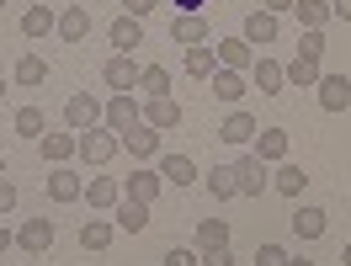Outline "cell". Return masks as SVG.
I'll return each mask as SVG.
<instances>
[{"label": "cell", "mask_w": 351, "mask_h": 266, "mask_svg": "<svg viewBox=\"0 0 351 266\" xmlns=\"http://www.w3.org/2000/svg\"><path fill=\"white\" fill-rule=\"evenodd\" d=\"M75 138H80V144H75V155L86 160V165H107V160L123 149V138H117L112 128H101V123H96V128H86V133H75Z\"/></svg>", "instance_id": "obj_1"}, {"label": "cell", "mask_w": 351, "mask_h": 266, "mask_svg": "<svg viewBox=\"0 0 351 266\" xmlns=\"http://www.w3.org/2000/svg\"><path fill=\"white\" fill-rule=\"evenodd\" d=\"M101 117H107V107H101V101H96L90 90H75V96H69V101H64V123H69V128H75V133L96 128Z\"/></svg>", "instance_id": "obj_2"}, {"label": "cell", "mask_w": 351, "mask_h": 266, "mask_svg": "<svg viewBox=\"0 0 351 266\" xmlns=\"http://www.w3.org/2000/svg\"><path fill=\"white\" fill-rule=\"evenodd\" d=\"M101 123H107L112 133H128L133 123H144V107L133 101V90H117V96L107 101V117H101Z\"/></svg>", "instance_id": "obj_3"}, {"label": "cell", "mask_w": 351, "mask_h": 266, "mask_svg": "<svg viewBox=\"0 0 351 266\" xmlns=\"http://www.w3.org/2000/svg\"><path fill=\"white\" fill-rule=\"evenodd\" d=\"M234 176H240V197H261L266 186H271L266 160H256V155H240V160H234Z\"/></svg>", "instance_id": "obj_4"}, {"label": "cell", "mask_w": 351, "mask_h": 266, "mask_svg": "<svg viewBox=\"0 0 351 266\" xmlns=\"http://www.w3.org/2000/svg\"><path fill=\"white\" fill-rule=\"evenodd\" d=\"M117 138H123V155H133V160L160 155V128H149V123H133V128L117 133Z\"/></svg>", "instance_id": "obj_5"}, {"label": "cell", "mask_w": 351, "mask_h": 266, "mask_svg": "<svg viewBox=\"0 0 351 266\" xmlns=\"http://www.w3.org/2000/svg\"><path fill=\"white\" fill-rule=\"evenodd\" d=\"M171 43H181V48H202V43H208V16H202V11L176 16V22H171Z\"/></svg>", "instance_id": "obj_6"}, {"label": "cell", "mask_w": 351, "mask_h": 266, "mask_svg": "<svg viewBox=\"0 0 351 266\" xmlns=\"http://www.w3.org/2000/svg\"><path fill=\"white\" fill-rule=\"evenodd\" d=\"M48 197L53 202H80L86 197V181L75 176L69 165H53V171H48Z\"/></svg>", "instance_id": "obj_7"}, {"label": "cell", "mask_w": 351, "mask_h": 266, "mask_svg": "<svg viewBox=\"0 0 351 266\" xmlns=\"http://www.w3.org/2000/svg\"><path fill=\"white\" fill-rule=\"evenodd\" d=\"M144 123H149V128H181V101H176V96H149V101H144Z\"/></svg>", "instance_id": "obj_8"}, {"label": "cell", "mask_w": 351, "mask_h": 266, "mask_svg": "<svg viewBox=\"0 0 351 266\" xmlns=\"http://www.w3.org/2000/svg\"><path fill=\"white\" fill-rule=\"evenodd\" d=\"M16 245H22L27 256H43L48 245H53V219H27L16 229Z\"/></svg>", "instance_id": "obj_9"}, {"label": "cell", "mask_w": 351, "mask_h": 266, "mask_svg": "<svg viewBox=\"0 0 351 266\" xmlns=\"http://www.w3.org/2000/svg\"><path fill=\"white\" fill-rule=\"evenodd\" d=\"M314 90H319V107H325V112H346L351 107V80H346V75H319V86H314Z\"/></svg>", "instance_id": "obj_10"}, {"label": "cell", "mask_w": 351, "mask_h": 266, "mask_svg": "<svg viewBox=\"0 0 351 266\" xmlns=\"http://www.w3.org/2000/svg\"><path fill=\"white\" fill-rule=\"evenodd\" d=\"M240 38H245L250 48H271V43H277V16H271V11H250Z\"/></svg>", "instance_id": "obj_11"}, {"label": "cell", "mask_w": 351, "mask_h": 266, "mask_svg": "<svg viewBox=\"0 0 351 266\" xmlns=\"http://www.w3.org/2000/svg\"><path fill=\"white\" fill-rule=\"evenodd\" d=\"M287 144H293V138H287L282 128H261V133H256V149H250V155L266 160V165H282V160H287Z\"/></svg>", "instance_id": "obj_12"}, {"label": "cell", "mask_w": 351, "mask_h": 266, "mask_svg": "<svg viewBox=\"0 0 351 266\" xmlns=\"http://www.w3.org/2000/svg\"><path fill=\"white\" fill-rule=\"evenodd\" d=\"M101 75H107L112 90H138V64H133V53H112Z\"/></svg>", "instance_id": "obj_13"}, {"label": "cell", "mask_w": 351, "mask_h": 266, "mask_svg": "<svg viewBox=\"0 0 351 266\" xmlns=\"http://www.w3.org/2000/svg\"><path fill=\"white\" fill-rule=\"evenodd\" d=\"M213 53H219V69H240V75H245V69L256 64V48L245 43V38H223Z\"/></svg>", "instance_id": "obj_14"}, {"label": "cell", "mask_w": 351, "mask_h": 266, "mask_svg": "<svg viewBox=\"0 0 351 266\" xmlns=\"http://www.w3.org/2000/svg\"><path fill=\"white\" fill-rule=\"evenodd\" d=\"M250 80H256L261 96H282V86H287V75H282L277 59H256V64H250Z\"/></svg>", "instance_id": "obj_15"}, {"label": "cell", "mask_w": 351, "mask_h": 266, "mask_svg": "<svg viewBox=\"0 0 351 266\" xmlns=\"http://www.w3.org/2000/svg\"><path fill=\"white\" fill-rule=\"evenodd\" d=\"M160 186H165V176H160V171H133V176L123 181V197H133V202H154V197H160Z\"/></svg>", "instance_id": "obj_16"}, {"label": "cell", "mask_w": 351, "mask_h": 266, "mask_svg": "<svg viewBox=\"0 0 351 266\" xmlns=\"http://www.w3.org/2000/svg\"><path fill=\"white\" fill-rule=\"evenodd\" d=\"M75 144H80L75 133H43V138H38V155H43L48 165H69V155H75Z\"/></svg>", "instance_id": "obj_17"}, {"label": "cell", "mask_w": 351, "mask_h": 266, "mask_svg": "<svg viewBox=\"0 0 351 266\" xmlns=\"http://www.w3.org/2000/svg\"><path fill=\"white\" fill-rule=\"evenodd\" d=\"M256 117H250V112H229V117H223L219 123V138L223 144H250V138H256Z\"/></svg>", "instance_id": "obj_18"}, {"label": "cell", "mask_w": 351, "mask_h": 266, "mask_svg": "<svg viewBox=\"0 0 351 266\" xmlns=\"http://www.w3.org/2000/svg\"><path fill=\"white\" fill-rule=\"evenodd\" d=\"M245 75L240 69H213V96H219V101H229V107H240L245 101Z\"/></svg>", "instance_id": "obj_19"}, {"label": "cell", "mask_w": 351, "mask_h": 266, "mask_svg": "<svg viewBox=\"0 0 351 266\" xmlns=\"http://www.w3.org/2000/svg\"><path fill=\"white\" fill-rule=\"evenodd\" d=\"M53 32H59L64 43H80V38L90 32V11H86V5H69V11H59V27H53Z\"/></svg>", "instance_id": "obj_20"}, {"label": "cell", "mask_w": 351, "mask_h": 266, "mask_svg": "<svg viewBox=\"0 0 351 266\" xmlns=\"http://www.w3.org/2000/svg\"><path fill=\"white\" fill-rule=\"evenodd\" d=\"M154 171H160L165 181H176V186H192V181H197V160L192 155H165Z\"/></svg>", "instance_id": "obj_21"}, {"label": "cell", "mask_w": 351, "mask_h": 266, "mask_svg": "<svg viewBox=\"0 0 351 266\" xmlns=\"http://www.w3.org/2000/svg\"><path fill=\"white\" fill-rule=\"evenodd\" d=\"M208 192H213V202H229V197H240V176H234V165H213L208 171Z\"/></svg>", "instance_id": "obj_22"}, {"label": "cell", "mask_w": 351, "mask_h": 266, "mask_svg": "<svg viewBox=\"0 0 351 266\" xmlns=\"http://www.w3.org/2000/svg\"><path fill=\"white\" fill-rule=\"evenodd\" d=\"M112 48H117V53H133V48H144V22H133V16H117V22H112Z\"/></svg>", "instance_id": "obj_23"}, {"label": "cell", "mask_w": 351, "mask_h": 266, "mask_svg": "<svg viewBox=\"0 0 351 266\" xmlns=\"http://www.w3.org/2000/svg\"><path fill=\"white\" fill-rule=\"evenodd\" d=\"M117 229H128V234H138V229H149V202H133V197H123L117 208Z\"/></svg>", "instance_id": "obj_24"}, {"label": "cell", "mask_w": 351, "mask_h": 266, "mask_svg": "<svg viewBox=\"0 0 351 266\" xmlns=\"http://www.w3.org/2000/svg\"><path fill=\"white\" fill-rule=\"evenodd\" d=\"M325 229H330L325 208H298V213H293V234H298V240H319Z\"/></svg>", "instance_id": "obj_25"}, {"label": "cell", "mask_w": 351, "mask_h": 266, "mask_svg": "<svg viewBox=\"0 0 351 266\" xmlns=\"http://www.w3.org/2000/svg\"><path fill=\"white\" fill-rule=\"evenodd\" d=\"M282 75H287V86H298V90H314L325 69H319V59H304V53H298V59H293V64H287Z\"/></svg>", "instance_id": "obj_26"}, {"label": "cell", "mask_w": 351, "mask_h": 266, "mask_svg": "<svg viewBox=\"0 0 351 266\" xmlns=\"http://www.w3.org/2000/svg\"><path fill=\"white\" fill-rule=\"evenodd\" d=\"M181 69H186L192 80H213V69H219V53H213V48H186Z\"/></svg>", "instance_id": "obj_27"}, {"label": "cell", "mask_w": 351, "mask_h": 266, "mask_svg": "<svg viewBox=\"0 0 351 266\" xmlns=\"http://www.w3.org/2000/svg\"><path fill=\"white\" fill-rule=\"evenodd\" d=\"M53 27H59V16H53L48 5H27V11H22V32H27V38H48Z\"/></svg>", "instance_id": "obj_28"}, {"label": "cell", "mask_w": 351, "mask_h": 266, "mask_svg": "<svg viewBox=\"0 0 351 266\" xmlns=\"http://www.w3.org/2000/svg\"><path fill=\"white\" fill-rule=\"evenodd\" d=\"M86 197H90V208H117V202H123V186H117L112 176H90Z\"/></svg>", "instance_id": "obj_29"}, {"label": "cell", "mask_w": 351, "mask_h": 266, "mask_svg": "<svg viewBox=\"0 0 351 266\" xmlns=\"http://www.w3.org/2000/svg\"><path fill=\"white\" fill-rule=\"evenodd\" d=\"M197 245L202 250H229V219H202L197 223Z\"/></svg>", "instance_id": "obj_30"}, {"label": "cell", "mask_w": 351, "mask_h": 266, "mask_svg": "<svg viewBox=\"0 0 351 266\" xmlns=\"http://www.w3.org/2000/svg\"><path fill=\"white\" fill-rule=\"evenodd\" d=\"M293 16L304 22V32H319V27L330 22V0H298V5H293Z\"/></svg>", "instance_id": "obj_31"}, {"label": "cell", "mask_w": 351, "mask_h": 266, "mask_svg": "<svg viewBox=\"0 0 351 266\" xmlns=\"http://www.w3.org/2000/svg\"><path fill=\"white\" fill-rule=\"evenodd\" d=\"M138 90H144V96H171V69L165 64H144L138 69Z\"/></svg>", "instance_id": "obj_32"}, {"label": "cell", "mask_w": 351, "mask_h": 266, "mask_svg": "<svg viewBox=\"0 0 351 266\" xmlns=\"http://www.w3.org/2000/svg\"><path fill=\"white\" fill-rule=\"evenodd\" d=\"M11 128H16V133H27V138H43V133H48V117H43V107H16Z\"/></svg>", "instance_id": "obj_33"}, {"label": "cell", "mask_w": 351, "mask_h": 266, "mask_svg": "<svg viewBox=\"0 0 351 266\" xmlns=\"http://www.w3.org/2000/svg\"><path fill=\"white\" fill-rule=\"evenodd\" d=\"M80 245H86V250H107L112 245V223L107 219H86L80 223Z\"/></svg>", "instance_id": "obj_34"}, {"label": "cell", "mask_w": 351, "mask_h": 266, "mask_svg": "<svg viewBox=\"0 0 351 266\" xmlns=\"http://www.w3.org/2000/svg\"><path fill=\"white\" fill-rule=\"evenodd\" d=\"M43 80H48V64L38 53H22L16 59V86H43Z\"/></svg>", "instance_id": "obj_35"}, {"label": "cell", "mask_w": 351, "mask_h": 266, "mask_svg": "<svg viewBox=\"0 0 351 266\" xmlns=\"http://www.w3.org/2000/svg\"><path fill=\"white\" fill-rule=\"evenodd\" d=\"M271 186H277V192H282V197H298V192H304V186H308V176H304V165H282V171H277V176H271Z\"/></svg>", "instance_id": "obj_36"}, {"label": "cell", "mask_w": 351, "mask_h": 266, "mask_svg": "<svg viewBox=\"0 0 351 266\" xmlns=\"http://www.w3.org/2000/svg\"><path fill=\"white\" fill-rule=\"evenodd\" d=\"M250 266H287V250H282V245H261Z\"/></svg>", "instance_id": "obj_37"}, {"label": "cell", "mask_w": 351, "mask_h": 266, "mask_svg": "<svg viewBox=\"0 0 351 266\" xmlns=\"http://www.w3.org/2000/svg\"><path fill=\"white\" fill-rule=\"evenodd\" d=\"M298 53H304V59H319V53H325V32H304V38H298Z\"/></svg>", "instance_id": "obj_38"}, {"label": "cell", "mask_w": 351, "mask_h": 266, "mask_svg": "<svg viewBox=\"0 0 351 266\" xmlns=\"http://www.w3.org/2000/svg\"><path fill=\"white\" fill-rule=\"evenodd\" d=\"M160 261H165V266H197V256H192L186 245H171V250H165Z\"/></svg>", "instance_id": "obj_39"}, {"label": "cell", "mask_w": 351, "mask_h": 266, "mask_svg": "<svg viewBox=\"0 0 351 266\" xmlns=\"http://www.w3.org/2000/svg\"><path fill=\"white\" fill-rule=\"evenodd\" d=\"M154 5H160V0H123V16H133V22H144V16H149Z\"/></svg>", "instance_id": "obj_40"}, {"label": "cell", "mask_w": 351, "mask_h": 266, "mask_svg": "<svg viewBox=\"0 0 351 266\" xmlns=\"http://www.w3.org/2000/svg\"><path fill=\"white\" fill-rule=\"evenodd\" d=\"M197 266H234V256H229V250H202Z\"/></svg>", "instance_id": "obj_41"}, {"label": "cell", "mask_w": 351, "mask_h": 266, "mask_svg": "<svg viewBox=\"0 0 351 266\" xmlns=\"http://www.w3.org/2000/svg\"><path fill=\"white\" fill-rule=\"evenodd\" d=\"M11 208H16V186H11V181H0V213H11Z\"/></svg>", "instance_id": "obj_42"}, {"label": "cell", "mask_w": 351, "mask_h": 266, "mask_svg": "<svg viewBox=\"0 0 351 266\" xmlns=\"http://www.w3.org/2000/svg\"><path fill=\"white\" fill-rule=\"evenodd\" d=\"M330 16H341V22H351V0H330Z\"/></svg>", "instance_id": "obj_43"}, {"label": "cell", "mask_w": 351, "mask_h": 266, "mask_svg": "<svg viewBox=\"0 0 351 266\" xmlns=\"http://www.w3.org/2000/svg\"><path fill=\"white\" fill-rule=\"evenodd\" d=\"M293 5H298V0H261V11H271V16H277V11H293Z\"/></svg>", "instance_id": "obj_44"}, {"label": "cell", "mask_w": 351, "mask_h": 266, "mask_svg": "<svg viewBox=\"0 0 351 266\" xmlns=\"http://www.w3.org/2000/svg\"><path fill=\"white\" fill-rule=\"evenodd\" d=\"M176 5V16H186V11H197V5H208V0H171Z\"/></svg>", "instance_id": "obj_45"}, {"label": "cell", "mask_w": 351, "mask_h": 266, "mask_svg": "<svg viewBox=\"0 0 351 266\" xmlns=\"http://www.w3.org/2000/svg\"><path fill=\"white\" fill-rule=\"evenodd\" d=\"M11 240H16V234H11V229H5V223H0V256H5V250H11Z\"/></svg>", "instance_id": "obj_46"}, {"label": "cell", "mask_w": 351, "mask_h": 266, "mask_svg": "<svg viewBox=\"0 0 351 266\" xmlns=\"http://www.w3.org/2000/svg\"><path fill=\"white\" fill-rule=\"evenodd\" d=\"M287 266H314V261H304V256H287Z\"/></svg>", "instance_id": "obj_47"}, {"label": "cell", "mask_w": 351, "mask_h": 266, "mask_svg": "<svg viewBox=\"0 0 351 266\" xmlns=\"http://www.w3.org/2000/svg\"><path fill=\"white\" fill-rule=\"evenodd\" d=\"M341 261H346V266H351V245H346V256H341Z\"/></svg>", "instance_id": "obj_48"}, {"label": "cell", "mask_w": 351, "mask_h": 266, "mask_svg": "<svg viewBox=\"0 0 351 266\" xmlns=\"http://www.w3.org/2000/svg\"><path fill=\"white\" fill-rule=\"evenodd\" d=\"M0 181H5V160H0Z\"/></svg>", "instance_id": "obj_49"}, {"label": "cell", "mask_w": 351, "mask_h": 266, "mask_svg": "<svg viewBox=\"0 0 351 266\" xmlns=\"http://www.w3.org/2000/svg\"><path fill=\"white\" fill-rule=\"evenodd\" d=\"M0 101H5V80H0Z\"/></svg>", "instance_id": "obj_50"}, {"label": "cell", "mask_w": 351, "mask_h": 266, "mask_svg": "<svg viewBox=\"0 0 351 266\" xmlns=\"http://www.w3.org/2000/svg\"><path fill=\"white\" fill-rule=\"evenodd\" d=\"M0 5H5V0H0Z\"/></svg>", "instance_id": "obj_51"}, {"label": "cell", "mask_w": 351, "mask_h": 266, "mask_svg": "<svg viewBox=\"0 0 351 266\" xmlns=\"http://www.w3.org/2000/svg\"><path fill=\"white\" fill-rule=\"evenodd\" d=\"M0 133H5V128H0Z\"/></svg>", "instance_id": "obj_52"}]
</instances>
